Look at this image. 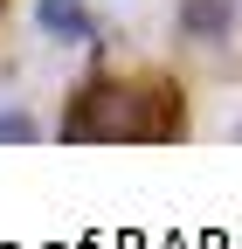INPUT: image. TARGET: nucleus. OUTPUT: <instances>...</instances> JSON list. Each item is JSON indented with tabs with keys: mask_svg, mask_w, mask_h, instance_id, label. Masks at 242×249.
<instances>
[{
	"mask_svg": "<svg viewBox=\"0 0 242 249\" xmlns=\"http://www.w3.org/2000/svg\"><path fill=\"white\" fill-rule=\"evenodd\" d=\"M173 49L201 62L242 55V0H173Z\"/></svg>",
	"mask_w": 242,
	"mask_h": 249,
	"instance_id": "3",
	"label": "nucleus"
},
{
	"mask_svg": "<svg viewBox=\"0 0 242 249\" xmlns=\"http://www.w3.org/2000/svg\"><path fill=\"white\" fill-rule=\"evenodd\" d=\"M21 21L42 49H76V55H104L111 49V7L104 0H21Z\"/></svg>",
	"mask_w": 242,
	"mask_h": 249,
	"instance_id": "2",
	"label": "nucleus"
},
{
	"mask_svg": "<svg viewBox=\"0 0 242 249\" xmlns=\"http://www.w3.org/2000/svg\"><path fill=\"white\" fill-rule=\"evenodd\" d=\"M7 21H14V0H0V35H7Z\"/></svg>",
	"mask_w": 242,
	"mask_h": 249,
	"instance_id": "7",
	"label": "nucleus"
},
{
	"mask_svg": "<svg viewBox=\"0 0 242 249\" xmlns=\"http://www.w3.org/2000/svg\"><path fill=\"white\" fill-rule=\"evenodd\" d=\"M104 7H111V14H138L145 0H104Z\"/></svg>",
	"mask_w": 242,
	"mask_h": 249,
	"instance_id": "5",
	"label": "nucleus"
},
{
	"mask_svg": "<svg viewBox=\"0 0 242 249\" xmlns=\"http://www.w3.org/2000/svg\"><path fill=\"white\" fill-rule=\"evenodd\" d=\"M0 145H55V118L28 97H0Z\"/></svg>",
	"mask_w": 242,
	"mask_h": 249,
	"instance_id": "4",
	"label": "nucleus"
},
{
	"mask_svg": "<svg viewBox=\"0 0 242 249\" xmlns=\"http://www.w3.org/2000/svg\"><path fill=\"white\" fill-rule=\"evenodd\" d=\"M222 139H228V145H242V118H228V124H222Z\"/></svg>",
	"mask_w": 242,
	"mask_h": 249,
	"instance_id": "6",
	"label": "nucleus"
},
{
	"mask_svg": "<svg viewBox=\"0 0 242 249\" xmlns=\"http://www.w3.org/2000/svg\"><path fill=\"white\" fill-rule=\"evenodd\" d=\"M194 83L166 55H83L55 97V145H187Z\"/></svg>",
	"mask_w": 242,
	"mask_h": 249,
	"instance_id": "1",
	"label": "nucleus"
}]
</instances>
